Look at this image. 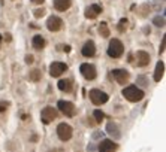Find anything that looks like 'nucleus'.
Masks as SVG:
<instances>
[{
  "label": "nucleus",
  "instance_id": "nucleus-7",
  "mask_svg": "<svg viewBox=\"0 0 166 152\" xmlns=\"http://www.w3.org/2000/svg\"><path fill=\"white\" fill-rule=\"evenodd\" d=\"M66 70H68V66L62 61H54L50 66V75L52 78H58L62 73H64Z\"/></svg>",
  "mask_w": 166,
  "mask_h": 152
},
{
  "label": "nucleus",
  "instance_id": "nucleus-27",
  "mask_svg": "<svg viewBox=\"0 0 166 152\" xmlns=\"http://www.w3.org/2000/svg\"><path fill=\"white\" fill-rule=\"evenodd\" d=\"M58 48H60L62 51H64V52H70V46L69 45H60Z\"/></svg>",
  "mask_w": 166,
  "mask_h": 152
},
{
  "label": "nucleus",
  "instance_id": "nucleus-2",
  "mask_svg": "<svg viewBox=\"0 0 166 152\" xmlns=\"http://www.w3.org/2000/svg\"><path fill=\"white\" fill-rule=\"evenodd\" d=\"M124 52V46L121 43V40L118 39H112L109 42V46H108V55L111 58H120Z\"/></svg>",
  "mask_w": 166,
  "mask_h": 152
},
{
  "label": "nucleus",
  "instance_id": "nucleus-32",
  "mask_svg": "<svg viewBox=\"0 0 166 152\" xmlns=\"http://www.w3.org/2000/svg\"><path fill=\"white\" fill-rule=\"evenodd\" d=\"M31 2L35 3V5H42V3L45 2V0H31Z\"/></svg>",
  "mask_w": 166,
  "mask_h": 152
},
{
  "label": "nucleus",
  "instance_id": "nucleus-11",
  "mask_svg": "<svg viewBox=\"0 0 166 152\" xmlns=\"http://www.w3.org/2000/svg\"><path fill=\"white\" fill-rule=\"evenodd\" d=\"M115 149L117 145L112 140H108V139H105L99 143V152H115Z\"/></svg>",
  "mask_w": 166,
  "mask_h": 152
},
{
  "label": "nucleus",
  "instance_id": "nucleus-23",
  "mask_svg": "<svg viewBox=\"0 0 166 152\" xmlns=\"http://www.w3.org/2000/svg\"><path fill=\"white\" fill-rule=\"evenodd\" d=\"M93 115H94V118H96V121H97V122H100L103 118H105L103 112H102V110H99V109H96L94 112H93Z\"/></svg>",
  "mask_w": 166,
  "mask_h": 152
},
{
  "label": "nucleus",
  "instance_id": "nucleus-9",
  "mask_svg": "<svg viewBox=\"0 0 166 152\" xmlns=\"http://www.w3.org/2000/svg\"><path fill=\"white\" fill-rule=\"evenodd\" d=\"M62 25H63V21H62V18H58L56 15H52L48 18V21H46V27H48L50 31H58L62 29Z\"/></svg>",
  "mask_w": 166,
  "mask_h": 152
},
{
  "label": "nucleus",
  "instance_id": "nucleus-22",
  "mask_svg": "<svg viewBox=\"0 0 166 152\" xmlns=\"http://www.w3.org/2000/svg\"><path fill=\"white\" fill-rule=\"evenodd\" d=\"M126 27H127V19H126V18H121L120 23H118V25H117V30L120 31V33H123V31L126 30Z\"/></svg>",
  "mask_w": 166,
  "mask_h": 152
},
{
  "label": "nucleus",
  "instance_id": "nucleus-33",
  "mask_svg": "<svg viewBox=\"0 0 166 152\" xmlns=\"http://www.w3.org/2000/svg\"><path fill=\"white\" fill-rule=\"evenodd\" d=\"M2 39H3V37H2V35H0V45H2Z\"/></svg>",
  "mask_w": 166,
  "mask_h": 152
},
{
  "label": "nucleus",
  "instance_id": "nucleus-13",
  "mask_svg": "<svg viewBox=\"0 0 166 152\" xmlns=\"http://www.w3.org/2000/svg\"><path fill=\"white\" fill-rule=\"evenodd\" d=\"M102 12V6H99V5H91L88 6L87 9H85V17H87L88 19H94L99 14Z\"/></svg>",
  "mask_w": 166,
  "mask_h": 152
},
{
  "label": "nucleus",
  "instance_id": "nucleus-18",
  "mask_svg": "<svg viewBox=\"0 0 166 152\" xmlns=\"http://www.w3.org/2000/svg\"><path fill=\"white\" fill-rule=\"evenodd\" d=\"M31 45H33L35 49H42L45 46V39L41 35H36L35 37H33V40H31Z\"/></svg>",
  "mask_w": 166,
  "mask_h": 152
},
{
  "label": "nucleus",
  "instance_id": "nucleus-5",
  "mask_svg": "<svg viewBox=\"0 0 166 152\" xmlns=\"http://www.w3.org/2000/svg\"><path fill=\"white\" fill-rule=\"evenodd\" d=\"M79 72H81V75L85 78V79H88V81H93L97 73H96V67L93 64H88V63H84L81 64V67H79Z\"/></svg>",
  "mask_w": 166,
  "mask_h": 152
},
{
  "label": "nucleus",
  "instance_id": "nucleus-4",
  "mask_svg": "<svg viewBox=\"0 0 166 152\" xmlns=\"http://www.w3.org/2000/svg\"><path fill=\"white\" fill-rule=\"evenodd\" d=\"M57 136L63 142L69 140V139L72 137V127H70L69 124H66V122L58 124V127H57Z\"/></svg>",
  "mask_w": 166,
  "mask_h": 152
},
{
  "label": "nucleus",
  "instance_id": "nucleus-26",
  "mask_svg": "<svg viewBox=\"0 0 166 152\" xmlns=\"http://www.w3.org/2000/svg\"><path fill=\"white\" fill-rule=\"evenodd\" d=\"M138 84H141L142 87H147V85H148V81H147V79H145L144 76H139V78H138Z\"/></svg>",
  "mask_w": 166,
  "mask_h": 152
},
{
  "label": "nucleus",
  "instance_id": "nucleus-19",
  "mask_svg": "<svg viewBox=\"0 0 166 152\" xmlns=\"http://www.w3.org/2000/svg\"><path fill=\"white\" fill-rule=\"evenodd\" d=\"M58 90L69 92L72 90V82L69 81V79H62V81H58Z\"/></svg>",
  "mask_w": 166,
  "mask_h": 152
},
{
  "label": "nucleus",
  "instance_id": "nucleus-10",
  "mask_svg": "<svg viewBox=\"0 0 166 152\" xmlns=\"http://www.w3.org/2000/svg\"><path fill=\"white\" fill-rule=\"evenodd\" d=\"M112 76H114L115 81L118 84H121V85H124L126 82L129 81V72L123 70V69H114V70H112Z\"/></svg>",
  "mask_w": 166,
  "mask_h": 152
},
{
  "label": "nucleus",
  "instance_id": "nucleus-6",
  "mask_svg": "<svg viewBox=\"0 0 166 152\" xmlns=\"http://www.w3.org/2000/svg\"><path fill=\"white\" fill-rule=\"evenodd\" d=\"M57 118V110L54 108H51V106H46L42 109L41 112V119L44 124H50L51 121H54Z\"/></svg>",
  "mask_w": 166,
  "mask_h": 152
},
{
  "label": "nucleus",
  "instance_id": "nucleus-17",
  "mask_svg": "<svg viewBox=\"0 0 166 152\" xmlns=\"http://www.w3.org/2000/svg\"><path fill=\"white\" fill-rule=\"evenodd\" d=\"M163 72H165V63L160 60L156 64V70H154V81L160 82V79L163 78Z\"/></svg>",
  "mask_w": 166,
  "mask_h": 152
},
{
  "label": "nucleus",
  "instance_id": "nucleus-12",
  "mask_svg": "<svg viewBox=\"0 0 166 152\" xmlns=\"http://www.w3.org/2000/svg\"><path fill=\"white\" fill-rule=\"evenodd\" d=\"M81 54L84 57H93L96 54V46H94V42L93 40H87L84 43L82 49H81Z\"/></svg>",
  "mask_w": 166,
  "mask_h": 152
},
{
  "label": "nucleus",
  "instance_id": "nucleus-31",
  "mask_svg": "<svg viewBox=\"0 0 166 152\" xmlns=\"http://www.w3.org/2000/svg\"><path fill=\"white\" fill-rule=\"evenodd\" d=\"M163 51H165V39L162 40V45H160V49H159V52H160V54H162Z\"/></svg>",
  "mask_w": 166,
  "mask_h": 152
},
{
  "label": "nucleus",
  "instance_id": "nucleus-29",
  "mask_svg": "<svg viewBox=\"0 0 166 152\" xmlns=\"http://www.w3.org/2000/svg\"><path fill=\"white\" fill-rule=\"evenodd\" d=\"M6 106H8V103H0V112H5L6 109H8Z\"/></svg>",
  "mask_w": 166,
  "mask_h": 152
},
{
  "label": "nucleus",
  "instance_id": "nucleus-14",
  "mask_svg": "<svg viewBox=\"0 0 166 152\" xmlns=\"http://www.w3.org/2000/svg\"><path fill=\"white\" fill-rule=\"evenodd\" d=\"M106 131H108V134L112 137V139H120L121 137V133H120V128H118V125L115 122H108L106 125Z\"/></svg>",
  "mask_w": 166,
  "mask_h": 152
},
{
  "label": "nucleus",
  "instance_id": "nucleus-21",
  "mask_svg": "<svg viewBox=\"0 0 166 152\" xmlns=\"http://www.w3.org/2000/svg\"><path fill=\"white\" fill-rule=\"evenodd\" d=\"M41 72H39V70H31L30 72V75H29V79H30V81H33V82H37V81H41Z\"/></svg>",
  "mask_w": 166,
  "mask_h": 152
},
{
  "label": "nucleus",
  "instance_id": "nucleus-25",
  "mask_svg": "<svg viewBox=\"0 0 166 152\" xmlns=\"http://www.w3.org/2000/svg\"><path fill=\"white\" fill-rule=\"evenodd\" d=\"M33 15H35V18H42V17L45 15V9H42V8H41V9H36Z\"/></svg>",
  "mask_w": 166,
  "mask_h": 152
},
{
  "label": "nucleus",
  "instance_id": "nucleus-1",
  "mask_svg": "<svg viewBox=\"0 0 166 152\" xmlns=\"http://www.w3.org/2000/svg\"><path fill=\"white\" fill-rule=\"evenodd\" d=\"M123 96H124V98H127L129 102L136 103V102H141L144 98V91L139 90L138 87H135V85H129V87H126L123 90Z\"/></svg>",
  "mask_w": 166,
  "mask_h": 152
},
{
  "label": "nucleus",
  "instance_id": "nucleus-16",
  "mask_svg": "<svg viewBox=\"0 0 166 152\" xmlns=\"http://www.w3.org/2000/svg\"><path fill=\"white\" fill-rule=\"evenodd\" d=\"M70 5H72L70 0H54V8L57 11H62V12L68 11L70 8Z\"/></svg>",
  "mask_w": 166,
  "mask_h": 152
},
{
  "label": "nucleus",
  "instance_id": "nucleus-3",
  "mask_svg": "<svg viewBox=\"0 0 166 152\" xmlns=\"http://www.w3.org/2000/svg\"><path fill=\"white\" fill-rule=\"evenodd\" d=\"M109 96L106 92L100 91V90H91L90 91V100L96 104V106H100V104H105L108 102Z\"/></svg>",
  "mask_w": 166,
  "mask_h": 152
},
{
  "label": "nucleus",
  "instance_id": "nucleus-28",
  "mask_svg": "<svg viewBox=\"0 0 166 152\" xmlns=\"http://www.w3.org/2000/svg\"><path fill=\"white\" fill-rule=\"evenodd\" d=\"M33 60H35V58H33V55H25V63H27V64H31Z\"/></svg>",
  "mask_w": 166,
  "mask_h": 152
},
{
  "label": "nucleus",
  "instance_id": "nucleus-30",
  "mask_svg": "<svg viewBox=\"0 0 166 152\" xmlns=\"http://www.w3.org/2000/svg\"><path fill=\"white\" fill-rule=\"evenodd\" d=\"M2 37H5V40H6V42H11V40H12V37H11L9 33H6V35H5V36H2Z\"/></svg>",
  "mask_w": 166,
  "mask_h": 152
},
{
  "label": "nucleus",
  "instance_id": "nucleus-20",
  "mask_svg": "<svg viewBox=\"0 0 166 152\" xmlns=\"http://www.w3.org/2000/svg\"><path fill=\"white\" fill-rule=\"evenodd\" d=\"M99 33H100L102 37H108L109 36V29H108V24H106L105 21L99 24Z\"/></svg>",
  "mask_w": 166,
  "mask_h": 152
},
{
  "label": "nucleus",
  "instance_id": "nucleus-34",
  "mask_svg": "<svg viewBox=\"0 0 166 152\" xmlns=\"http://www.w3.org/2000/svg\"><path fill=\"white\" fill-rule=\"evenodd\" d=\"M54 152H57V151H54Z\"/></svg>",
  "mask_w": 166,
  "mask_h": 152
},
{
  "label": "nucleus",
  "instance_id": "nucleus-24",
  "mask_svg": "<svg viewBox=\"0 0 166 152\" xmlns=\"http://www.w3.org/2000/svg\"><path fill=\"white\" fill-rule=\"evenodd\" d=\"M153 23H154L157 27H165V17H156Z\"/></svg>",
  "mask_w": 166,
  "mask_h": 152
},
{
  "label": "nucleus",
  "instance_id": "nucleus-8",
  "mask_svg": "<svg viewBox=\"0 0 166 152\" xmlns=\"http://www.w3.org/2000/svg\"><path fill=\"white\" fill-rule=\"evenodd\" d=\"M57 106H58V109H60L66 116H69V118H70V116H74V115H75V104H74V103L60 100V102L57 103Z\"/></svg>",
  "mask_w": 166,
  "mask_h": 152
},
{
  "label": "nucleus",
  "instance_id": "nucleus-15",
  "mask_svg": "<svg viewBox=\"0 0 166 152\" xmlns=\"http://www.w3.org/2000/svg\"><path fill=\"white\" fill-rule=\"evenodd\" d=\"M136 58H138V66H141V67H145V66L150 64V55L145 51H138Z\"/></svg>",
  "mask_w": 166,
  "mask_h": 152
}]
</instances>
